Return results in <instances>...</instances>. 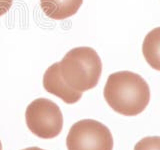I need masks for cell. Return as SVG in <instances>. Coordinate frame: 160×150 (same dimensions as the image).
I'll return each instance as SVG.
<instances>
[{
	"label": "cell",
	"instance_id": "obj_2",
	"mask_svg": "<svg viewBox=\"0 0 160 150\" xmlns=\"http://www.w3.org/2000/svg\"><path fill=\"white\" fill-rule=\"evenodd\" d=\"M59 71L68 87L82 93L98 84L102 62L93 48L76 47L68 51L59 62Z\"/></svg>",
	"mask_w": 160,
	"mask_h": 150
},
{
	"label": "cell",
	"instance_id": "obj_6",
	"mask_svg": "<svg viewBox=\"0 0 160 150\" xmlns=\"http://www.w3.org/2000/svg\"><path fill=\"white\" fill-rule=\"evenodd\" d=\"M83 0H40V7L46 16L54 20H64L76 14Z\"/></svg>",
	"mask_w": 160,
	"mask_h": 150
},
{
	"label": "cell",
	"instance_id": "obj_7",
	"mask_svg": "<svg viewBox=\"0 0 160 150\" xmlns=\"http://www.w3.org/2000/svg\"><path fill=\"white\" fill-rule=\"evenodd\" d=\"M142 53L149 66L160 71V27L152 29L145 36Z\"/></svg>",
	"mask_w": 160,
	"mask_h": 150
},
{
	"label": "cell",
	"instance_id": "obj_9",
	"mask_svg": "<svg viewBox=\"0 0 160 150\" xmlns=\"http://www.w3.org/2000/svg\"><path fill=\"white\" fill-rule=\"evenodd\" d=\"M13 3V0H0V16L9 11Z\"/></svg>",
	"mask_w": 160,
	"mask_h": 150
},
{
	"label": "cell",
	"instance_id": "obj_5",
	"mask_svg": "<svg viewBox=\"0 0 160 150\" xmlns=\"http://www.w3.org/2000/svg\"><path fill=\"white\" fill-rule=\"evenodd\" d=\"M43 86L47 92L62 99L67 104H74L82 97V93L68 87L60 75L59 62L49 66L43 75Z\"/></svg>",
	"mask_w": 160,
	"mask_h": 150
},
{
	"label": "cell",
	"instance_id": "obj_10",
	"mask_svg": "<svg viewBox=\"0 0 160 150\" xmlns=\"http://www.w3.org/2000/svg\"><path fill=\"white\" fill-rule=\"evenodd\" d=\"M22 150H44V149H41L39 147H28V148H25V149H22Z\"/></svg>",
	"mask_w": 160,
	"mask_h": 150
},
{
	"label": "cell",
	"instance_id": "obj_3",
	"mask_svg": "<svg viewBox=\"0 0 160 150\" xmlns=\"http://www.w3.org/2000/svg\"><path fill=\"white\" fill-rule=\"evenodd\" d=\"M29 130L37 137L51 139L58 136L63 127V115L59 106L46 98L35 99L25 112Z\"/></svg>",
	"mask_w": 160,
	"mask_h": 150
},
{
	"label": "cell",
	"instance_id": "obj_11",
	"mask_svg": "<svg viewBox=\"0 0 160 150\" xmlns=\"http://www.w3.org/2000/svg\"><path fill=\"white\" fill-rule=\"evenodd\" d=\"M0 150H2V143L0 141Z\"/></svg>",
	"mask_w": 160,
	"mask_h": 150
},
{
	"label": "cell",
	"instance_id": "obj_8",
	"mask_svg": "<svg viewBox=\"0 0 160 150\" xmlns=\"http://www.w3.org/2000/svg\"><path fill=\"white\" fill-rule=\"evenodd\" d=\"M134 150H160V136L142 138L134 146Z\"/></svg>",
	"mask_w": 160,
	"mask_h": 150
},
{
	"label": "cell",
	"instance_id": "obj_4",
	"mask_svg": "<svg viewBox=\"0 0 160 150\" xmlns=\"http://www.w3.org/2000/svg\"><path fill=\"white\" fill-rule=\"evenodd\" d=\"M66 146L68 150H112L113 137L101 122L93 119H83L70 128Z\"/></svg>",
	"mask_w": 160,
	"mask_h": 150
},
{
	"label": "cell",
	"instance_id": "obj_1",
	"mask_svg": "<svg viewBox=\"0 0 160 150\" xmlns=\"http://www.w3.org/2000/svg\"><path fill=\"white\" fill-rule=\"evenodd\" d=\"M103 94L109 106L125 116L140 114L150 101L148 83L131 71H119L109 75Z\"/></svg>",
	"mask_w": 160,
	"mask_h": 150
}]
</instances>
